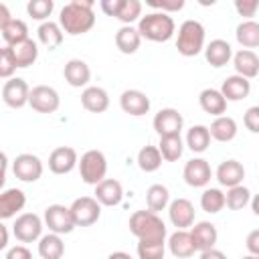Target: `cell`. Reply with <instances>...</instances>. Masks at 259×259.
Returning <instances> with one entry per match:
<instances>
[{"instance_id":"6da1fadb","label":"cell","mask_w":259,"mask_h":259,"mask_svg":"<svg viewBox=\"0 0 259 259\" xmlns=\"http://www.w3.org/2000/svg\"><path fill=\"white\" fill-rule=\"evenodd\" d=\"M59 24L63 32L71 36H79L89 32L95 26V12L91 0H73L65 4L59 12Z\"/></svg>"},{"instance_id":"7a4b0ae2","label":"cell","mask_w":259,"mask_h":259,"mask_svg":"<svg viewBox=\"0 0 259 259\" xmlns=\"http://www.w3.org/2000/svg\"><path fill=\"white\" fill-rule=\"evenodd\" d=\"M130 233L138 239V241H166L168 229L164 225V221L158 217V212L152 210H136L130 217Z\"/></svg>"},{"instance_id":"3957f363","label":"cell","mask_w":259,"mask_h":259,"mask_svg":"<svg viewBox=\"0 0 259 259\" xmlns=\"http://www.w3.org/2000/svg\"><path fill=\"white\" fill-rule=\"evenodd\" d=\"M138 32L142 34V38L152 40V42H166L174 36L176 32V24L174 18L166 12H148L140 18L138 22Z\"/></svg>"},{"instance_id":"277c9868","label":"cell","mask_w":259,"mask_h":259,"mask_svg":"<svg viewBox=\"0 0 259 259\" xmlns=\"http://www.w3.org/2000/svg\"><path fill=\"white\" fill-rule=\"evenodd\" d=\"M204 38L206 30L198 20H184L178 26V36H176V49L182 57H196L204 51Z\"/></svg>"},{"instance_id":"5b68a950","label":"cell","mask_w":259,"mask_h":259,"mask_svg":"<svg viewBox=\"0 0 259 259\" xmlns=\"http://www.w3.org/2000/svg\"><path fill=\"white\" fill-rule=\"evenodd\" d=\"M79 174L85 184L97 186L101 180H105L107 174V158L101 150H87L79 160Z\"/></svg>"},{"instance_id":"8992f818","label":"cell","mask_w":259,"mask_h":259,"mask_svg":"<svg viewBox=\"0 0 259 259\" xmlns=\"http://www.w3.org/2000/svg\"><path fill=\"white\" fill-rule=\"evenodd\" d=\"M42 221H45V227H49V231L57 235H69L77 227L71 206H65V204H49L45 208Z\"/></svg>"},{"instance_id":"52a82bcc","label":"cell","mask_w":259,"mask_h":259,"mask_svg":"<svg viewBox=\"0 0 259 259\" xmlns=\"http://www.w3.org/2000/svg\"><path fill=\"white\" fill-rule=\"evenodd\" d=\"M45 221L34 212H22L12 225V233L20 243H34L42 237Z\"/></svg>"},{"instance_id":"ba28073f","label":"cell","mask_w":259,"mask_h":259,"mask_svg":"<svg viewBox=\"0 0 259 259\" xmlns=\"http://www.w3.org/2000/svg\"><path fill=\"white\" fill-rule=\"evenodd\" d=\"M71 212L77 227H91L101 217V204L95 196H79L71 202Z\"/></svg>"},{"instance_id":"9c48e42d","label":"cell","mask_w":259,"mask_h":259,"mask_svg":"<svg viewBox=\"0 0 259 259\" xmlns=\"http://www.w3.org/2000/svg\"><path fill=\"white\" fill-rule=\"evenodd\" d=\"M152 125H154L156 134L160 138H164V136H180V132L184 127V117H182V113L178 109L164 107L154 115Z\"/></svg>"},{"instance_id":"30bf717a","label":"cell","mask_w":259,"mask_h":259,"mask_svg":"<svg viewBox=\"0 0 259 259\" xmlns=\"http://www.w3.org/2000/svg\"><path fill=\"white\" fill-rule=\"evenodd\" d=\"M42 160L34 154H18L12 160V172L20 182H36L42 176Z\"/></svg>"},{"instance_id":"8fae6325","label":"cell","mask_w":259,"mask_h":259,"mask_svg":"<svg viewBox=\"0 0 259 259\" xmlns=\"http://www.w3.org/2000/svg\"><path fill=\"white\" fill-rule=\"evenodd\" d=\"M28 105L38 113H55L61 105V97L51 85H36L30 89Z\"/></svg>"},{"instance_id":"7c38bea8","label":"cell","mask_w":259,"mask_h":259,"mask_svg":"<svg viewBox=\"0 0 259 259\" xmlns=\"http://www.w3.org/2000/svg\"><path fill=\"white\" fill-rule=\"evenodd\" d=\"M30 99V87L24 79L20 77H12L8 81H4L2 85V101L12 107V109H20L24 105H28Z\"/></svg>"},{"instance_id":"4fadbf2b","label":"cell","mask_w":259,"mask_h":259,"mask_svg":"<svg viewBox=\"0 0 259 259\" xmlns=\"http://www.w3.org/2000/svg\"><path fill=\"white\" fill-rule=\"evenodd\" d=\"M182 178L192 188H204L210 182V178H212V170H210L208 160H204V158H190L184 164Z\"/></svg>"},{"instance_id":"5bb4252c","label":"cell","mask_w":259,"mask_h":259,"mask_svg":"<svg viewBox=\"0 0 259 259\" xmlns=\"http://www.w3.org/2000/svg\"><path fill=\"white\" fill-rule=\"evenodd\" d=\"M150 97L140 89H125L119 95V107L123 113L132 117H142L150 111Z\"/></svg>"},{"instance_id":"9a60e30c","label":"cell","mask_w":259,"mask_h":259,"mask_svg":"<svg viewBox=\"0 0 259 259\" xmlns=\"http://www.w3.org/2000/svg\"><path fill=\"white\" fill-rule=\"evenodd\" d=\"M194 204L188 198H174L168 206V219L178 231H186L194 225Z\"/></svg>"},{"instance_id":"2e32d148","label":"cell","mask_w":259,"mask_h":259,"mask_svg":"<svg viewBox=\"0 0 259 259\" xmlns=\"http://www.w3.org/2000/svg\"><path fill=\"white\" fill-rule=\"evenodd\" d=\"M79 166V156L71 146H59L49 154V170L53 174H69Z\"/></svg>"},{"instance_id":"e0dca14e","label":"cell","mask_w":259,"mask_h":259,"mask_svg":"<svg viewBox=\"0 0 259 259\" xmlns=\"http://www.w3.org/2000/svg\"><path fill=\"white\" fill-rule=\"evenodd\" d=\"M214 178H217L219 184L225 186V188L239 186V184H243V180H245V166H243L239 160L229 158V160H225V162L219 164V168H217V172H214Z\"/></svg>"},{"instance_id":"ac0fdd59","label":"cell","mask_w":259,"mask_h":259,"mask_svg":"<svg viewBox=\"0 0 259 259\" xmlns=\"http://www.w3.org/2000/svg\"><path fill=\"white\" fill-rule=\"evenodd\" d=\"M190 237H192V243H194L196 251L202 253V251L214 249L217 239H219V231L210 221H198L190 227Z\"/></svg>"},{"instance_id":"d6986e66","label":"cell","mask_w":259,"mask_h":259,"mask_svg":"<svg viewBox=\"0 0 259 259\" xmlns=\"http://www.w3.org/2000/svg\"><path fill=\"white\" fill-rule=\"evenodd\" d=\"M63 77L71 87L85 89L89 87V81H91V69L83 59H69L63 67Z\"/></svg>"},{"instance_id":"ffe728a7","label":"cell","mask_w":259,"mask_h":259,"mask_svg":"<svg viewBox=\"0 0 259 259\" xmlns=\"http://www.w3.org/2000/svg\"><path fill=\"white\" fill-rule=\"evenodd\" d=\"M26 204V194L20 188H4L0 192V219L8 221L16 217Z\"/></svg>"},{"instance_id":"44dd1931","label":"cell","mask_w":259,"mask_h":259,"mask_svg":"<svg viewBox=\"0 0 259 259\" xmlns=\"http://www.w3.org/2000/svg\"><path fill=\"white\" fill-rule=\"evenodd\" d=\"M233 47L225 40V38H214L204 47V59L210 67L221 69L225 65H229V61L233 59Z\"/></svg>"},{"instance_id":"7402d4cb","label":"cell","mask_w":259,"mask_h":259,"mask_svg":"<svg viewBox=\"0 0 259 259\" xmlns=\"http://www.w3.org/2000/svg\"><path fill=\"white\" fill-rule=\"evenodd\" d=\"M95 198L101 206H117L123 200V186L115 178H105L95 186Z\"/></svg>"},{"instance_id":"603a6c76","label":"cell","mask_w":259,"mask_h":259,"mask_svg":"<svg viewBox=\"0 0 259 259\" xmlns=\"http://www.w3.org/2000/svg\"><path fill=\"white\" fill-rule=\"evenodd\" d=\"M81 105L91 113H103L109 107V93L103 87L89 85L81 91Z\"/></svg>"},{"instance_id":"cb8c5ba5","label":"cell","mask_w":259,"mask_h":259,"mask_svg":"<svg viewBox=\"0 0 259 259\" xmlns=\"http://www.w3.org/2000/svg\"><path fill=\"white\" fill-rule=\"evenodd\" d=\"M198 103H200V109L208 115H214V117H221L225 115L227 111V99L225 95L221 93V89H214V87H206L200 91L198 95Z\"/></svg>"},{"instance_id":"d4e9b609","label":"cell","mask_w":259,"mask_h":259,"mask_svg":"<svg viewBox=\"0 0 259 259\" xmlns=\"http://www.w3.org/2000/svg\"><path fill=\"white\" fill-rule=\"evenodd\" d=\"M233 67H235L237 75H241L245 79H253L259 75V55L255 51L241 49L233 55Z\"/></svg>"},{"instance_id":"484cf974","label":"cell","mask_w":259,"mask_h":259,"mask_svg":"<svg viewBox=\"0 0 259 259\" xmlns=\"http://www.w3.org/2000/svg\"><path fill=\"white\" fill-rule=\"evenodd\" d=\"M221 93L225 95L227 101H241L245 97H249L251 93V81L241 77V75H229L223 85H221Z\"/></svg>"},{"instance_id":"4316f807","label":"cell","mask_w":259,"mask_h":259,"mask_svg":"<svg viewBox=\"0 0 259 259\" xmlns=\"http://www.w3.org/2000/svg\"><path fill=\"white\" fill-rule=\"evenodd\" d=\"M168 251L176 257V259H188L196 253V247L192 243V237H190V231H174L170 237H168Z\"/></svg>"},{"instance_id":"83f0119b","label":"cell","mask_w":259,"mask_h":259,"mask_svg":"<svg viewBox=\"0 0 259 259\" xmlns=\"http://www.w3.org/2000/svg\"><path fill=\"white\" fill-rule=\"evenodd\" d=\"M208 132H210V138L217 140V142H233L237 138V121L231 117V115H221V117H214L212 123L208 125Z\"/></svg>"},{"instance_id":"f1b7e54d","label":"cell","mask_w":259,"mask_h":259,"mask_svg":"<svg viewBox=\"0 0 259 259\" xmlns=\"http://www.w3.org/2000/svg\"><path fill=\"white\" fill-rule=\"evenodd\" d=\"M142 45V34L138 32V26H121L115 32V47L123 55H134L138 53Z\"/></svg>"},{"instance_id":"f546056e","label":"cell","mask_w":259,"mask_h":259,"mask_svg":"<svg viewBox=\"0 0 259 259\" xmlns=\"http://www.w3.org/2000/svg\"><path fill=\"white\" fill-rule=\"evenodd\" d=\"M210 132H208V125H202V123H196L192 125L188 132H186V138H184V144L190 152L194 154H202L208 150L210 146Z\"/></svg>"},{"instance_id":"4dcf8cb0","label":"cell","mask_w":259,"mask_h":259,"mask_svg":"<svg viewBox=\"0 0 259 259\" xmlns=\"http://www.w3.org/2000/svg\"><path fill=\"white\" fill-rule=\"evenodd\" d=\"M36 36L42 47H47L49 51H55L63 42V28L59 22L47 20V22H40V26L36 28Z\"/></svg>"},{"instance_id":"1f68e13d","label":"cell","mask_w":259,"mask_h":259,"mask_svg":"<svg viewBox=\"0 0 259 259\" xmlns=\"http://www.w3.org/2000/svg\"><path fill=\"white\" fill-rule=\"evenodd\" d=\"M235 38L247 51L257 49L259 47V22H255V20H243L235 28Z\"/></svg>"},{"instance_id":"d6a6232c","label":"cell","mask_w":259,"mask_h":259,"mask_svg":"<svg viewBox=\"0 0 259 259\" xmlns=\"http://www.w3.org/2000/svg\"><path fill=\"white\" fill-rule=\"evenodd\" d=\"M0 34H2L4 45H8V47L20 45V42H24V40L30 38V36H28V26H26V22L20 20V18H14V20H10L6 26H2V28H0Z\"/></svg>"},{"instance_id":"836d02e7","label":"cell","mask_w":259,"mask_h":259,"mask_svg":"<svg viewBox=\"0 0 259 259\" xmlns=\"http://www.w3.org/2000/svg\"><path fill=\"white\" fill-rule=\"evenodd\" d=\"M63 253H65V243H63L61 235L49 233V235H42L38 239V255H40V259H61Z\"/></svg>"},{"instance_id":"e575fe53","label":"cell","mask_w":259,"mask_h":259,"mask_svg":"<svg viewBox=\"0 0 259 259\" xmlns=\"http://www.w3.org/2000/svg\"><path fill=\"white\" fill-rule=\"evenodd\" d=\"M12 53H14L16 67L18 69H26V67L36 63V59H38V45L32 38H28V40H24L20 45H14Z\"/></svg>"},{"instance_id":"d590c367","label":"cell","mask_w":259,"mask_h":259,"mask_svg":"<svg viewBox=\"0 0 259 259\" xmlns=\"http://www.w3.org/2000/svg\"><path fill=\"white\" fill-rule=\"evenodd\" d=\"M170 190L164 186V184H152L148 190H146V204H148V210L152 212H160L164 208L170 206Z\"/></svg>"},{"instance_id":"8d00e7d4","label":"cell","mask_w":259,"mask_h":259,"mask_svg":"<svg viewBox=\"0 0 259 259\" xmlns=\"http://www.w3.org/2000/svg\"><path fill=\"white\" fill-rule=\"evenodd\" d=\"M162 160L164 158H162L158 146H144V148H140V152L136 156L138 168L142 172H156L162 166Z\"/></svg>"},{"instance_id":"74e56055","label":"cell","mask_w":259,"mask_h":259,"mask_svg":"<svg viewBox=\"0 0 259 259\" xmlns=\"http://www.w3.org/2000/svg\"><path fill=\"white\" fill-rule=\"evenodd\" d=\"M227 206L225 192L221 188H204L200 194V208L208 214H217Z\"/></svg>"},{"instance_id":"f35d334b","label":"cell","mask_w":259,"mask_h":259,"mask_svg":"<svg viewBox=\"0 0 259 259\" xmlns=\"http://www.w3.org/2000/svg\"><path fill=\"white\" fill-rule=\"evenodd\" d=\"M184 146L186 144H184V140L180 136H164V138H160L158 150H160V154H162V158L166 162H176L182 156Z\"/></svg>"},{"instance_id":"ab89813d","label":"cell","mask_w":259,"mask_h":259,"mask_svg":"<svg viewBox=\"0 0 259 259\" xmlns=\"http://www.w3.org/2000/svg\"><path fill=\"white\" fill-rule=\"evenodd\" d=\"M251 198H253L251 190H249L247 186H243V184L233 186V188H227V192H225V200H227V206H229L231 210H241V208H245L247 204H251Z\"/></svg>"},{"instance_id":"60d3db41","label":"cell","mask_w":259,"mask_h":259,"mask_svg":"<svg viewBox=\"0 0 259 259\" xmlns=\"http://www.w3.org/2000/svg\"><path fill=\"white\" fill-rule=\"evenodd\" d=\"M136 253L138 259H164L166 241H138Z\"/></svg>"},{"instance_id":"b9f144b4","label":"cell","mask_w":259,"mask_h":259,"mask_svg":"<svg viewBox=\"0 0 259 259\" xmlns=\"http://www.w3.org/2000/svg\"><path fill=\"white\" fill-rule=\"evenodd\" d=\"M140 18H142V2L140 0H123L117 20L123 26H134V22L136 20L140 22Z\"/></svg>"},{"instance_id":"7bdbcfd3","label":"cell","mask_w":259,"mask_h":259,"mask_svg":"<svg viewBox=\"0 0 259 259\" xmlns=\"http://www.w3.org/2000/svg\"><path fill=\"white\" fill-rule=\"evenodd\" d=\"M55 10V2L53 0H30L26 4V12L30 18L34 20H40V22H47L49 16L53 14Z\"/></svg>"},{"instance_id":"ee69618b","label":"cell","mask_w":259,"mask_h":259,"mask_svg":"<svg viewBox=\"0 0 259 259\" xmlns=\"http://www.w3.org/2000/svg\"><path fill=\"white\" fill-rule=\"evenodd\" d=\"M16 69H18V67H16V61H14L12 47L4 45V47L0 49V77L8 81V79H12V75H14Z\"/></svg>"},{"instance_id":"f6af8a7d","label":"cell","mask_w":259,"mask_h":259,"mask_svg":"<svg viewBox=\"0 0 259 259\" xmlns=\"http://www.w3.org/2000/svg\"><path fill=\"white\" fill-rule=\"evenodd\" d=\"M146 4H148L150 8H154V10H158V12H166V14L178 12V10L184 8V0H162V2H158V0H148Z\"/></svg>"},{"instance_id":"bcb514c9","label":"cell","mask_w":259,"mask_h":259,"mask_svg":"<svg viewBox=\"0 0 259 259\" xmlns=\"http://www.w3.org/2000/svg\"><path fill=\"white\" fill-rule=\"evenodd\" d=\"M235 10L245 20H253L255 12L259 10V0H235Z\"/></svg>"},{"instance_id":"7dc6e473","label":"cell","mask_w":259,"mask_h":259,"mask_svg":"<svg viewBox=\"0 0 259 259\" xmlns=\"http://www.w3.org/2000/svg\"><path fill=\"white\" fill-rule=\"evenodd\" d=\"M243 123L251 134H259V105H251L245 115H243Z\"/></svg>"},{"instance_id":"c3c4849f","label":"cell","mask_w":259,"mask_h":259,"mask_svg":"<svg viewBox=\"0 0 259 259\" xmlns=\"http://www.w3.org/2000/svg\"><path fill=\"white\" fill-rule=\"evenodd\" d=\"M4 259H32V253L26 245H14V247L6 249Z\"/></svg>"},{"instance_id":"681fc988","label":"cell","mask_w":259,"mask_h":259,"mask_svg":"<svg viewBox=\"0 0 259 259\" xmlns=\"http://www.w3.org/2000/svg\"><path fill=\"white\" fill-rule=\"evenodd\" d=\"M121 4H123V0H101V2H99L101 10H103L107 16H113V18H117V14H119V10H121Z\"/></svg>"},{"instance_id":"f907efd6","label":"cell","mask_w":259,"mask_h":259,"mask_svg":"<svg viewBox=\"0 0 259 259\" xmlns=\"http://www.w3.org/2000/svg\"><path fill=\"white\" fill-rule=\"evenodd\" d=\"M245 247H247L249 255L259 257V229H253V231L247 235V239H245Z\"/></svg>"},{"instance_id":"816d5d0a","label":"cell","mask_w":259,"mask_h":259,"mask_svg":"<svg viewBox=\"0 0 259 259\" xmlns=\"http://www.w3.org/2000/svg\"><path fill=\"white\" fill-rule=\"evenodd\" d=\"M200 259H227V255L219 249H208V251H202L200 253Z\"/></svg>"},{"instance_id":"f5cc1de1","label":"cell","mask_w":259,"mask_h":259,"mask_svg":"<svg viewBox=\"0 0 259 259\" xmlns=\"http://www.w3.org/2000/svg\"><path fill=\"white\" fill-rule=\"evenodd\" d=\"M10 20H14V18L10 16L8 6H6V4H0V28H2V26H6Z\"/></svg>"},{"instance_id":"db71d44e","label":"cell","mask_w":259,"mask_h":259,"mask_svg":"<svg viewBox=\"0 0 259 259\" xmlns=\"http://www.w3.org/2000/svg\"><path fill=\"white\" fill-rule=\"evenodd\" d=\"M0 235H2V241H0V249H4V251H6V249H8V227H6L4 223L0 225Z\"/></svg>"},{"instance_id":"11a10c76","label":"cell","mask_w":259,"mask_h":259,"mask_svg":"<svg viewBox=\"0 0 259 259\" xmlns=\"http://www.w3.org/2000/svg\"><path fill=\"white\" fill-rule=\"evenodd\" d=\"M6 174H8V156H6V152H2V176H0V184L6 182Z\"/></svg>"},{"instance_id":"9f6ffc18","label":"cell","mask_w":259,"mask_h":259,"mask_svg":"<svg viewBox=\"0 0 259 259\" xmlns=\"http://www.w3.org/2000/svg\"><path fill=\"white\" fill-rule=\"evenodd\" d=\"M107 259H134V257L130 253H125V251H113V253L107 255Z\"/></svg>"},{"instance_id":"6f0895ef","label":"cell","mask_w":259,"mask_h":259,"mask_svg":"<svg viewBox=\"0 0 259 259\" xmlns=\"http://www.w3.org/2000/svg\"><path fill=\"white\" fill-rule=\"evenodd\" d=\"M251 210H253L255 217H259V194H253V198H251Z\"/></svg>"},{"instance_id":"680465c9","label":"cell","mask_w":259,"mask_h":259,"mask_svg":"<svg viewBox=\"0 0 259 259\" xmlns=\"http://www.w3.org/2000/svg\"><path fill=\"white\" fill-rule=\"evenodd\" d=\"M241 259H259V257H255V255H245V257H241Z\"/></svg>"}]
</instances>
